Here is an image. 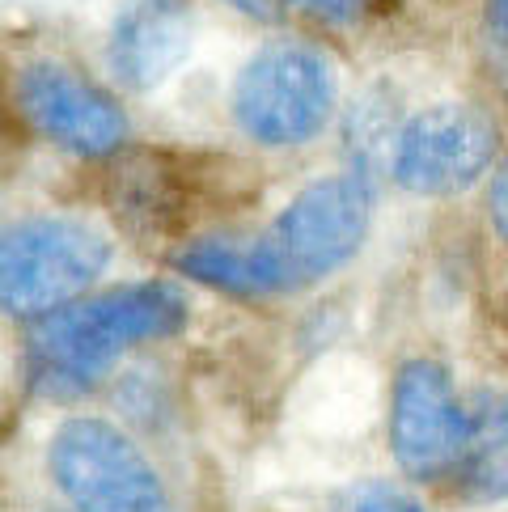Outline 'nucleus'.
<instances>
[{
  "instance_id": "nucleus-1",
  "label": "nucleus",
  "mask_w": 508,
  "mask_h": 512,
  "mask_svg": "<svg viewBox=\"0 0 508 512\" xmlns=\"http://www.w3.org/2000/svg\"><path fill=\"white\" fill-rule=\"evenodd\" d=\"M191 301L170 280H136L81 297L30 326V377L43 394H81L136 343L170 339L187 326Z\"/></svg>"
},
{
  "instance_id": "nucleus-2",
  "label": "nucleus",
  "mask_w": 508,
  "mask_h": 512,
  "mask_svg": "<svg viewBox=\"0 0 508 512\" xmlns=\"http://www.w3.org/2000/svg\"><path fill=\"white\" fill-rule=\"evenodd\" d=\"M339 106V72L305 39L263 43L238 68L229 111L238 132L263 149H301L326 132Z\"/></svg>"
},
{
  "instance_id": "nucleus-3",
  "label": "nucleus",
  "mask_w": 508,
  "mask_h": 512,
  "mask_svg": "<svg viewBox=\"0 0 508 512\" xmlns=\"http://www.w3.org/2000/svg\"><path fill=\"white\" fill-rule=\"evenodd\" d=\"M111 267V237L94 221L68 212L22 216L0 229V309L39 322L89 297Z\"/></svg>"
},
{
  "instance_id": "nucleus-4",
  "label": "nucleus",
  "mask_w": 508,
  "mask_h": 512,
  "mask_svg": "<svg viewBox=\"0 0 508 512\" xmlns=\"http://www.w3.org/2000/svg\"><path fill=\"white\" fill-rule=\"evenodd\" d=\"M47 470L72 512H174L144 449L98 415H72L51 432Z\"/></svg>"
},
{
  "instance_id": "nucleus-5",
  "label": "nucleus",
  "mask_w": 508,
  "mask_h": 512,
  "mask_svg": "<svg viewBox=\"0 0 508 512\" xmlns=\"http://www.w3.org/2000/svg\"><path fill=\"white\" fill-rule=\"evenodd\" d=\"M373 225V182L360 170L326 174L301 187L267 225V246L280 263L288 292L335 276L356 259Z\"/></svg>"
},
{
  "instance_id": "nucleus-6",
  "label": "nucleus",
  "mask_w": 508,
  "mask_h": 512,
  "mask_svg": "<svg viewBox=\"0 0 508 512\" xmlns=\"http://www.w3.org/2000/svg\"><path fill=\"white\" fill-rule=\"evenodd\" d=\"M13 106L34 136L81 161L115 157L132 136L123 102L111 89L56 56H39L17 68Z\"/></svg>"
},
{
  "instance_id": "nucleus-7",
  "label": "nucleus",
  "mask_w": 508,
  "mask_h": 512,
  "mask_svg": "<svg viewBox=\"0 0 508 512\" xmlns=\"http://www.w3.org/2000/svg\"><path fill=\"white\" fill-rule=\"evenodd\" d=\"M500 127L483 106L432 102L403 119L390 153V178L411 195H458L496 166Z\"/></svg>"
},
{
  "instance_id": "nucleus-8",
  "label": "nucleus",
  "mask_w": 508,
  "mask_h": 512,
  "mask_svg": "<svg viewBox=\"0 0 508 512\" xmlns=\"http://www.w3.org/2000/svg\"><path fill=\"white\" fill-rule=\"evenodd\" d=\"M390 453L415 483H449L466 436V402L441 360L411 356L390 381Z\"/></svg>"
},
{
  "instance_id": "nucleus-9",
  "label": "nucleus",
  "mask_w": 508,
  "mask_h": 512,
  "mask_svg": "<svg viewBox=\"0 0 508 512\" xmlns=\"http://www.w3.org/2000/svg\"><path fill=\"white\" fill-rule=\"evenodd\" d=\"M195 43L191 0H127L111 22L106 56L111 72L132 94H153L187 64Z\"/></svg>"
},
{
  "instance_id": "nucleus-10",
  "label": "nucleus",
  "mask_w": 508,
  "mask_h": 512,
  "mask_svg": "<svg viewBox=\"0 0 508 512\" xmlns=\"http://www.w3.org/2000/svg\"><path fill=\"white\" fill-rule=\"evenodd\" d=\"M178 276L221 288L229 297H280L288 292L280 263L271 254L267 237H204L174 254Z\"/></svg>"
},
{
  "instance_id": "nucleus-11",
  "label": "nucleus",
  "mask_w": 508,
  "mask_h": 512,
  "mask_svg": "<svg viewBox=\"0 0 508 512\" xmlns=\"http://www.w3.org/2000/svg\"><path fill=\"white\" fill-rule=\"evenodd\" d=\"M475 504L508 500V390L483 386L466 402V436L453 479Z\"/></svg>"
},
{
  "instance_id": "nucleus-12",
  "label": "nucleus",
  "mask_w": 508,
  "mask_h": 512,
  "mask_svg": "<svg viewBox=\"0 0 508 512\" xmlns=\"http://www.w3.org/2000/svg\"><path fill=\"white\" fill-rule=\"evenodd\" d=\"M331 512H428L411 491L381 483V479H365V483H348L331 496Z\"/></svg>"
},
{
  "instance_id": "nucleus-13",
  "label": "nucleus",
  "mask_w": 508,
  "mask_h": 512,
  "mask_svg": "<svg viewBox=\"0 0 508 512\" xmlns=\"http://www.w3.org/2000/svg\"><path fill=\"white\" fill-rule=\"evenodd\" d=\"M280 9L297 13L322 30H356L373 13L390 9V0H280Z\"/></svg>"
},
{
  "instance_id": "nucleus-14",
  "label": "nucleus",
  "mask_w": 508,
  "mask_h": 512,
  "mask_svg": "<svg viewBox=\"0 0 508 512\" xmlns=\"http://www.w3.org/2000/svg\"><path fill=\"white\" fill-rule=\"evenodd\" d=\"M487 225H492L496 242L508 250V157L492 170V182H487Z\"/></svg>"
},
{
  "instance_id": "nucleus-15",
  "label": "nucleus",
  "mask_w": 508,
  "mask_h": 512,
  "mask_svg": "<svg viewBox=\"0 0 508 512\" xmlns=\"http://www.w3.org/2000/svg\"><path fill=\"white\" fill-rule=\"evenodd\" d=\"M483 17H487V30H492V43L508 60V0H483Z\"/></svg>"
},
{
  "instance_id": "nucleus-16",
  "label": "nucleus",
  "mask_w": 508,
  "mask_h": 512,
  "mask_svg": "<svg viewBox=\"0 0 508 512\" xmlns=\"http://www.w3.org/2000/svg\"><path fill=\"white\" fill-rule=\"evenodd\" d=\"M229 9H238L242 17H250V22H276V17L284 13L280 0H225Z\"/></svg>"
}]
</instances>
